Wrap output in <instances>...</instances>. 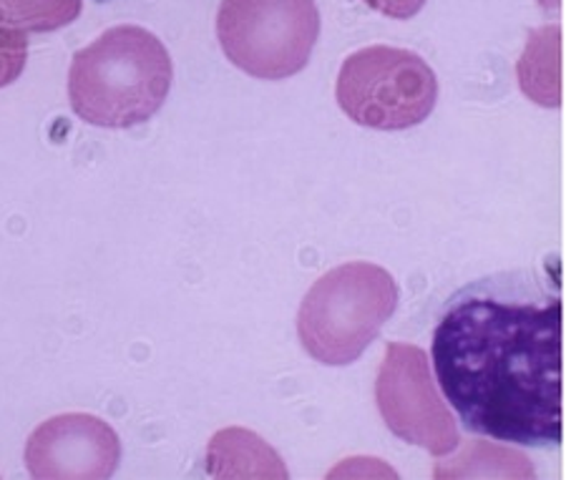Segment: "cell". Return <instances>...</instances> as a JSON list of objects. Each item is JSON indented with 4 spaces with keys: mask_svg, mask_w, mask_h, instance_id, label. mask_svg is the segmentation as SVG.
<instances>
[{
    "mask_svg": "<svg viewBox=\"0 0 566 480\" xmlns=\"http://www.w3.org/2000/svg\"><path fill=\"white\" fill-rule=\"evenodd\" d=\"M169 51L139 25H116L73 56L69 98L78 119L104 129L149 121L171 88Z\"/></svg>",
    "mask_w": 566,
    "mask_h": 480,
    "instance_id": "7a4b0ae2",
    "label": "cell"
},
{
    "mask_svg": "<svg viewBox=\"0 0 566 480\" xmlns=\"http://www.w3.org/2000/svg\"><path fill=\"white\" fill-rule=\"evenodd\" d=\"M319 35L315 0H222L217 39L232 66L282 81L307 66Z\"/></svg>",
    "mask_w": 566,
    "mask_h": 480,
    "instance_id": "5b68a950",
    "label": "cell"
},
{
    "mask_svg": "<svg viewBox=\"0 0 566 480\" xmlns=\"http://www.w3.org/2000/svg\"><path fill=\"white\" fill-rule=\"evenodd\" d=\"M98 3H106V0H98Z\"/></svg>",
    "mask_w": 566,
    "mask_h": 480,
    "instance_id": "ba28073f",
    "label": "cell"
},
{
    "mask_svg": "<svg viewBox=\"0 0 566 480\" xmlns=\"http://www.w3.org/2000/svg\"><path fill=\"white\" fill-rule=\"evenodd\" d=\"M370 8H376L378 13L396 18V21H408L423 11L426 0H365Z\"/></svg>",
    "mask_w": 566,
    "mask_h": 480,
    "instance_id": "52a82bcc",
    "label": "cell"
},
{
    "mask_svg": "<svg viewBox=\"0 0 566 480\" xmlns=\"http://www.w3.org/2000/svg\"><path fill=\"white\" fill-rule=\"evenodd\" d=\"M398 307V285L378 265L348 262L310 287L297 314V334L323 365H350L378 338Z\"/></svg>",
    "mask_w": 566,
    "mask_h": 480,
    "instance_id": "3957f363",
    "label": "cell"
},
{
    "mask_svg": "<svg viewBox=\"0 0 566 480\" xmlns=\"http://www.w3.org/2000/svg\"><path fill=\"white\" fill-rule=\"evenodd\" d=\"M562 275L509 269L446 300L433 370L463 428L509 446L562 442Z\"/></svg>",
    "mask_w": 566,
    "mask_h": 480,
    "instance_id": "6da1fadb",
    "label": "cell"
},
{
    "mask_svg": "<svg viewBox=\"0 0 566 480\" xmlns=\"http://www.w3.org/2000/svg\"><path fill=\"white\" fill-rule=\"evenodd\" d=\"M116 433L91 415H61L29 440L25 460L35 478H108L116 470Z\"/></svg>",
    "mask_w": 566,
    "mask_h": 480,
    "instance_id": "8992f818",
    "label": "cell"
},
{
    "mask_svg": "<svg viewBox=\"0 0 566 480\" xmlns=\"http://www.w3.org/2000/svg\"><path fill=\"white\" fill-rule=\"evenodd\" d=\"M335 96L350 121L378 131H403L431 116L438 81L418 53L368 45L345 58Z\"/></svg>",
    "mask_w": 566,
    "mask_h": 480,
    "instance_id": "277c9868",
    "label": "cell"
}]
</instances>
